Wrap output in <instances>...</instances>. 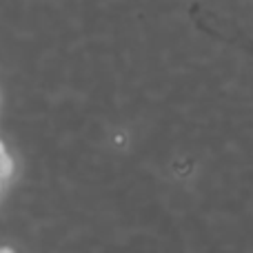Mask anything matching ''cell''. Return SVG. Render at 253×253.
<instances>
[{"label": "cell", "instance_id": "obj_1", "mask_svg": "<svg viewBox=\"0 0 253 253\" xmlns=\"http://www.w3.org/2000/svg\"><path fill=\"white\" fill-rule=\"evenodd\" d=\"M11 173H13V160L7 156V151H4V153H0V180L4 182Z\"/></svg>", "mask_w": 253, "mask_h": 253}, {"label": "cell", "instance_id": "obj_2", "mask_svg": "<svg viewBox=\"0 0 253 253\" xmlns=\"http://www.w3.org/2000/svg\"><path fill=\"white\" fill-rule=\"evenodd\" d=\"M0 187H2V180H0Z\"/></svg>", "mask_w": 253, "mask_h": 253}]
</instances>
